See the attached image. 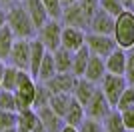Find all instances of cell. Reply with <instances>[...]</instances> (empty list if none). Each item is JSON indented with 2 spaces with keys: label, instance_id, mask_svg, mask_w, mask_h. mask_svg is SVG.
I'll list each match as a JSON object with an SVG mask.
<instances>
[{
  "label": "cell",
  "instance_id": "cell-1",
  "mask_svg": "<svg viewBox=\"0 0 134 132\" xmlns=\"http://www.w3.org/2000/svg\"><path fill=\"white\" fill-rule=\"evenodd\" d=\"M6 26L12 30V34L16 38H32L34 32H36V28H34L32 20H30L26 8L22 4L12 6L6 12Z\"/></svg>",
  "mask_w": 134,
  "mask_h": 132
},
{
  "label": "cell",
  "instance_id": "cell-2",
  "mask_svg": "<svg viewBox=\"0 0 134 132\" xmlns=\"http://www.w3.org/2000/svg\"><path fill=\"white\" fill-rule=\"evenodd\" d=\"M112 36L116 40V46L128 50L134 46V10L124 8L118 16H114V30Z\"/></svg>",
  "mask_w": 134,
  "mask_h": 132
},
{
  "label": "cell",
  "instance_id": "cell-3",
  "mask_svg": "<svg viewBox=\"0 0 134 132\" xmlns=\"http://www.w3.org/2000/svg\"><path fill=\"white\" fill-rule=\"evenodd\" d=\"M126 86H128V82H126L124 74H110V72H106L100 80V90L104 92V96H106V100L110 102L112 108L116 106L118 98H120V94L124 92Z\"/></svg>",
  "mask_w": 134,
  "mask_h": 132
},
{
  "label": "cell",
  "instance_id": "cell-4",
  "mask_svg": "<svg viewBox=\"0 0 134 132\" xmlns=\"http://www.w3.org/2000/svg\"><path fill=\"white\" fill-rule=\"evenodd\" d=\"M60 38H62V24L56 18H48V20L38 28V40L44 44L46 50L54 52L60 46Z\"/></svg>",
  "mask_w": 134,
  "mask_h": 132
},
{
  "label": "cell",
  "instance_id": "cell-5",
  "mask_svg": "<svg viewBox=\"0 0 134 132\" xmlns=\"http://www.w3.org/2000/svg\"><path fill=\"white\" fill-rule=\"evenodd\" d=\"M86 48L90 50V54H96L100 58H106L112 50L116 48V40L112 34H96V32H88L84 38Z\"/></svg>",
  "mask_w": 134,
  "mask_h": 132
},
{
  "label": "cell",
  "instance_id": "cell-6",
  "mask_svg": "<svg viewBox=\"0 0 134 132\" xmlns=\"http://www.w3.org/2000/svg\"><path fill=\"white\" fill-rule=\"evenodd\" d=\"M110 110H112V106H110V102L106 100V96H104V92H102L100 88H96L94 94L90 96V100L84 104L86 116H88V118H94V120H100V122Z\"/></svg>",
  "mask_w": 134,
  "mask_h": 132
},
{
  "label": "cell",
  "instance_id": "cell-7",
  "mask_svg": "<svg viewBox=\"0 0 134 132\" xmlns=\"http://www.w3.org/2000/svg\"><path fill=\"white\" fill-rule=\"evenodd\" d=\"M8 60L18 70H28L30 66V38H16L8 54Z\"/></svg>",
  "mask_w": 134,
  "mask_h": 132
},
{
  "label": "cell",
  "instance_id": "cell-8",
  "mask_svg": "<svg viewBox=\"0 0 134 132\" xmlns=\"http://www.w3.org/2000/svg\"><path fill=\"white\" fill-rule=\"evenodd\" d=\"M60 20H64L66 26H74V28H82V30H86V28H88L90 18H88V14L82 10V6H80L78 2H74V4L64 6V8H62Z\"/></svg>",
  "mask_w": 134,
  "mask_h": 132
},
{
  "label": "cell",
  "instance_id": "cell-9",
  "mask_svg": "<svg viewBox=\"0 0 134 132\" xmlns=\"http://www.w3.org/2000/svg\"><path fill=\"white\" fill-rule=\"evenodd\" d=\"M88 30L90 32H96V34H112V30H114V16L98 6L96 12L90 16Z\"/></svg>",
  "mask_w": 134,
  "mask_h": 132
},
{
  "label": "cell",
  "instance_id": "cell-10",
  "mask_svg": "<svg viewBox=\"0 0 134 132\" xmlns=\"http://www.w3.org/2000/svg\"><path fill=\"white\" fill-rule=\"evenodd\" d=\"M74 82H76V76L72 72H56L54 76H50L46 82H42L52 94L58 92H72Z\"/></svg>",
  "mask_w": 134,
  "mask_h": 132
},
{
  "label": "cell",
  "instance_id": "cell-11",
  "mask_svg": "<svg viewBox=\"0 0 134 132\" xmlns=\"http://www.w3.org/2000/svg\"><path fill=\"white\" fill-rule=\"evenodd\" d=\"M84 34L82 28H74V26H64L62 28V38H60V46L68 48L70 52H76L80 46H84Z\"/></svg>",
  "mask_w": 134,
  "mask_h": 132
},
{
  "label": "cell",
  "instance_id": "cell-12",
  "mask_svg": "<svg viewBox=\"0 0 134 132\" xmlns=\"http://www.w3.org/2000/svg\"><path fill=\"white\" fill-rule=\"evenodd\" d=\"M22 6L26 8L28 16H30V20H32L36 30L50 18L48 12H46V8H44V4H42V0H22Z\"/></svg>",
  "mask_w": 134,
  "mask_h": 132
},
{
  "label": "cell",
  "instance_id": "cell-13",
  "mask_svg": "<svg viewBox=\"0 0 134 132\" xmlns=\"http://www.w3.org/2000/svg\"><path fill=\"white\" fill-rule=\"evenodd\" d=\"M104 66H106V72H110V74H124V70H126V50L116 46L104 58Z\"/></svg>",
  "mask_w": 134,
  "mask_h": 132
},
{
  "label": "cell",
  "instance_id": "cell-14",
  "mask_svg": "<svg viewBox=\"0 0 134 132\" xmlns=\"http://www.w3.org/2000/svg\"><path fill=\"white\" fill-rule=\"evenodd\" d=\"M36 114L42 120L46 132H60V128L64 126V120L56 114L50 106H42V108H36Z\"/></svg>",
  "mask_w": 134,
  "mask_h": 132
},
{
  "label": "cell",
  "instance_id": "cell-15",
  "mask_svg": "<svg viewBox=\"0 0 134 132\" xmlns=\"http://www.w3.org/2000/svg\"><path fill=\"white\" fill-rule=\"evenodd\" d=\"M94 90H96V82H92V80H88L84 76H78L76 82H74V88H72V96L84 106L90 100V96L94 94Z\"/></svg>",
  "mask_w": 134,
  "mask_h": 132
},
{
  "label": "cell",
  "instance_id": "cell-16",
  "mask_svg": "<svg viewBox=\"0 0 134 132\" xmlns=\"http://www.w3.org/2000/svg\"><path fill=\"white\" fill-rule=\"evenodd\" d=\"M104 74H106L104 58H100V56H96V54H90L88 64H86V70H84V78H88V80H92V82L98 84Z\"/></svg>",
  "mask_w": 134,
  "mask_h": 132
},
{
  "label": "cell",
  "instance_id": "cell-17",
  "mask_svg": "<svg viewBox=\"0 0 134 132\" xmlns=\"http://www.w3.org/2000/svg\"><path fill=\"white\" fill-rule=\"evenodd\" d=\"M44 52H46L44 44L38 38H30V66H28V72L32 74V78H36V72H38V66L42 62Z\"/></svg>",
  "mask_w": 134,
  "mask_h": 132
},
{
  "label": "cell",
  "instance_id": "cell-18",
  "mask_svg": "<svg viewBox=\"0 0 134 132\" xmlns=\"http://www.w3.org/2000/svg\"><path fill=\"white\" fill-rule=\"evenodd\" d=\"M86 118V112H84V106L80 104L78 100L72 96V102H70V106H68V110L64 112V116H62V120H64V124H70V126H78L80 122Z\"/></svg>",
  "mask_w": 134,
  "mask_h": 132
},
{
  "label": "cell",
  "instance_id": "cell-19",
  "mask_svg": "<svg viewBox=\"0 0 134 132\" xmlns=\"http://www.w3.org/2000/svg\"><path fill=\"white\" fill-rule=\"evenodd\" d=\"M102 128H104V132H128L126 126H124L120 110H116V108H112L110 112L102 118Z\"/></svg>",
  "mask_w": 134,
  "mask_h": 132
},
{
  "label": "cell",
  "instance_id": "cell-20",
  "mask_svg": "<svg viewBox=\"0 0 134 132\" xmlns=\"http://www.w3.org/2000/svg\"><path fill=\"white\" fill-rule=\"evenodd\" d=\"M52 54H54L56 72H70L72 70V56H74V52H70V50L64 48V46H58Z\"/></svg>",
  "mask_w": 134,
  "mask_h": 132
},
{
  "label": "cell",
  "instance_id": "cell-21",
  "mask_svg": "<svg viewBox=\"0 0 134 132\" xmlns=\"http://www.w3.org/2000/svg\"><path fill=\"white\" fill-rule=\"evenodd\" d=\"M88 58H90V50L86 48V44L84 46H80L76 52H74L72 56V74L76 78L78 76H84V70H86V64H88Z\"/></svg>",
  "mask_w": 134,
  "mask_h": 132
},
{
  "label": "cell",
  "instance_id": "cell-22",
  "mask_svg": "<svg viewBox=\"0 0 134 132\" xmlns=\"http://www.w3.org/2000/svg\"><path fill=\"white\" fill-rule=\"evenodd\" d=\"M56 74V66H54V54H52L50 50H46L44 56H42V62L38 66V72H36V78H38L40 82H46L50 76Z\"/></svg>",
  "mask_w": 134,
  "mask_h": 132
},
{
  "label": "cell",
  "instance_id": "cell-23",
  "mask_svg": "<svg viewBox=\"0 0 134 132\" xmlns=\"http://www.w3.org/2000/svg\"><path fill=\"white\" fill-rule=\"evenodd\" d=\"M70 102H72V92H58V94H52V96H50L48 106L62 118L64 112L68 110V106H70Z\"/></svg>",
  "mask_w": 134,
  "mask_h": 132
},
{
  "label": "cell",
  "instance_id": "cell-24",
  "mask_svg": "<svg viewBox=\"0 0 134 132\" xmlns=\"http://www.w3.org/2000/svg\"><path fill=\"white\" fill-rule=\"evenodd\" d=\"M14 40H16V36H14L12 30L4 24V26L0 28V58H2V60H8V54H10V50H12Z\"/></svg>",
  "mask_w": 134,
  "mask_h": 132
},
{
  "label": "cell",
  "instance_id": "cell-25",
  "mask_svg": "<svg viewBox=\"0 0 134 132\" xmlns=\"http://www.w3.org/2000/svg\"><path fill=\"white\" fill-rule=\"evenodd\" d=\"M50 96L52 92L48 90V88L44 86V84L40 82L36 84V92H34V100H32V108H42V106H48V102H50Z\"/></svg>",
  "mask_w": 134,
  "mask_h": 132
},
{
  "label": "cell",
  "instance_id": "cell-26",
  "mask_svg": "<svg viewBox=\"0 0 134 132\" xmlns=\"http://www.w3.org/2000/svg\"><path fill=\"white\" fill-rule=\"evenodd\" d=\"M16 76H18V68L16 66H6L4 68V74H2V82H0V88L4 90H14L16 86Z\"/></svg>",
  "mask_w": 134,
  "mask_h": 132
},
{
  "label": "cell",
  "instance_id": "cell-27",
  "mask_svg": "<svg viewBox=\"0 0 134 132\" xmlns=\"http://www.w3.org/2000/svg\"><path fill=\"white\" fill-rule=\"evenodd\" d=\"M130 106H134V88L132 86H126V88H124V92L120 94V98H118V102H116L114 108L122 112V110L130 108Z\"/></svg>",
  "mask_w": 134,
  "mask_h": 132
},
{
  "label": "cell",
  "instance_id": "cell-28",
  "mask_svg": "<svg viewBox=\"0 0 134 132\" xmlns=\"http://www.w3.org/2000/svg\"><path fill=\"white\" fill-rule=\"evenodd\" d=\"M18 122V114L14 110H2L0 108V130L4 128H14Z\"/></svg>",
  "mask_w": 134,
  "mask_h": 132
},
{
  "label": "cell",
  "instance_id": "cell-29",
  "mask_svg": "<svg viewBox=\"0 0 134 132\" xmlns=\"http://www.w3.org/2000/svg\"><path fill=\"white\" fill-rule=\"evenodd\" d=\"M124 78L128 86L134 88V46L126 50V70H124Z\"/></svg>",
  "mask_w": 134,
  "mask_h": 132
},
{
  "label": "cell",
  "instance_id": "cell-30",
  "mask_svg": "<svg viewBox=\"0 0 134 132\" xmlns=\"http://www.w3.org/2000/svg\"><path fill=\"white\" fill-rule=\"evenodd\" d=\"M76 128H78V132H104L102 122L100 120H94V118H88V116H86Z\"/></svg>",
  "mask_w": 134,
  "mask_h": 132
},
{
  "label": "cell",
  "instance_id": "cell-31",
  "mask_svg": "<svg viewBox=\"0 0 134 132\" xmlns=\"http://www.w3.org/2000/svg\"><path fill=\"white\" fill-rule=\"evenodd\" d=\"M98 6H100L102 10H106L108 14H112V16H118V14L124 10V6H122L120 0H98Z\"/></svg>",
  "mask_w": 134,
  "mask_h": 132
},
{
  "label": "cell",
  "instance_id": "cell-32",
  "mask_svg": "<svg viewBox=\"0 0 134 132\" xmlns=\"http://www.w3.org/2000/svg\"><path fill=\"white\" fill-rule=\"evenodd\" d=\"M0 108L2 110H14L16 112V102H14V92L0 88Z\"/></svg>",
  "mask_w": 134,
  "mask_h": 132
},
{
  "label": "cell",
  "instance_id": "cell-33",
  "mask_svg": "<svg viewBox=\"0 0 134 132\" xmlns=\"http://www.w3.org/2000/svg\"><path fill=\"white\" fill-rule=\"evenodd\" d=\"M42 4H44L46 12H48V16L60 20V16H62V4H60V0H42Z\"/></svg>",
  "mask_w": 134,
  "mask_h": 132
},
{
  "label": "cell",
  "instance_id": "cell-34",
  "mask_svg": "<svg viewBox=\"0 0 134 132\" xmlns=\"http://www.w3.org/2000/svg\"><path fill=\"white\" fill-rule=\"evenodd\" d=\"M120 114H122V120H124V126H126V130H134V106H130V108L122 110Z\"/></svg>",
  "mask_w": 134,
  "mask_h": 132
},
{
  "label": "cell",
  "instance_id": "cell-35",
  "mask_svg": "<svg viewBox=\"0 0 134 132\" xmlns=\"http://www.w3.org/2000/svg\"><path fill=\"white\" fill-rule=\"evenodd\" d=\"M78 4L82 6V10L86 12L88 18H90L96 12V8H98V0H78Z\"/></svg>",
  "mask_w": 134,
  "mask_h": 132
},
{
  "label": "cell",
  "instance_id": "cell-36",
  "mask_svg": "<svg viewBox=\"0 0 134 132\" xmlns=\"http://www.w3.org/2000/svg\"><path fill=\"white\" fill-rule=\"evenodd\" d=\"M30 132H46V128H44V124H42V120L38 118V114H36V120H34L32 130H30Z\"/></svg>",
  "mask_w": 134,
  "mask_h": 132
},
{
  "label": "cell",
  "instance_id": "cell-37",
  "mask_svg": "<svg viewBox=\"0 0 134 132\" xmlns=\"http://www.w3.org/2000/svg\"><path fill=\"white\" fill-rule=\"evenodd\" d=\"M60 132H78V128H76V126H70V124H64V126L60 128Z\"/></svg>",
  "mask_w": 134,
  "mask_h": 132
},
{
  "label": "cell",
  "instance_id": "cell-38",
  "mask_svg": "<svg viewBox=\"0 0 134 132\" xmlns=\"http://www.w3.org/2000/svg\"><path fill=\"white\" fill-rule=\"evenodd\" d=\"M120 2H122V6L126 8V10H134V2L132 0H120Z\"/></svg>",
  "mask_w": 134,
  "mask_h": 132
},
{
  "label": "cell",
  "instance_id": "cell-39",
  "mask_svg": "<svg viewBox=\"0 0 134 132\" xmlns=\"http://www.w3.org/2000/svg\"><path fill=\"white\" fill-rule=\"evenodd\" d=\"M6 24V12L4 10H0V28Z\"/></svg>",
  "mask_w": 134,
  "mask_h": 132
},
{
  "label": "cell",
  "instance_id": "cell-40",
  "mask_svg": "<svg viewBox=\"0 0 134 132\" xmlns=\"http://www.w3.org/2000/svg\"><path fill=\"white\" fill-rule=\"evenodd\" d=\"M4 68H6V64H4V60L0 58V82H2V74H4Z\"/></svg>",
  "mask_w": 134,
  "mask_h": 132
},
{
  "label": "cell",
  "instance_id": "cell-41",
  "mask_svg": "<svg viewBox=\"0 0 134 132\" xmlns=\"http://www.w3.org/2000/svg\"><path fill=\"white\" fill-rule=\"evenodd\" d=\"M74 2H78V0H60L62 8H64V6H70V4H74Z\"/></svg>",
  "mask_w": 134,
  "mask_h": 132
},
{
  "label": "cell",
  "instance_id": "cell-42",
  "mask_svg": "<svg viewBox=\"0 0 134 132\" xmlns=\"http://www.w3.org/2000/svg\"><path fill=\"white\" fill-rule=\"evenodd\" d=\"M0 132H16V126L14 128H4V130H0Z\"/></svg>",
  "mask_w": 134,
  "mask_h": 132
},
{
  "label": "cell",
  "instance_id": "cell-43",
  "mask_svg": "<svg viewBox=\"0 0 134 132\" xmlns=\"http://www.w3.org/2000/svg\"><path fill=\"white\" fill-rule=\"evenodd\" d=\"M8 2H12V0H0V4H8Z\"/></svg>",
  "mask_w": 134,
  "mask_h": 132
},
{
  "label": "cell",
  "instance_id": "cell-44",
  "mask_svg": "<svg viewBox=\"0 0 134 132\" xmlns=\"http://www.w3.org/2000/svg\"><path fill=\"white\" fill-rule=\"evenodd\" d=\"M16 132H30V130H22V128H16Z\"/></svg>",
  "mask_w": 134,
  "mask_h": 132
},
{
  "label": "cell",
  "instance_id": "cell-45",
  "mask_svg": "<svg viewBox=\"0 0 134 132\" xmlns=\"http://www.w3.org/2000/svg\"><path fill=\"white\" fill-rule=\"evenodd\" d=\"M128 132H134V130H128Z\"/></svg>",
  "mask_w": 134,
  "mask_h": 132
},
{
  "label": "cell",
  "instance_id": "cell-46",
  "mask_svg": "<svg viewBox=\"0 0 134 132\" xmlns=\"http://www.w3.org/2000/svg\"><path fill=\"white\" fill-rule=\"evenodd\" d=\"M132 2H134V0H132Z\"/></svg>",
  "mask_w": 134,
  "mask_h": 132
}]
</instances>
